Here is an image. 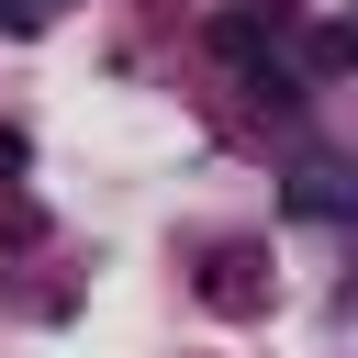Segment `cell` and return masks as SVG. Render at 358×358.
<instances>
[{
	"mask_svg": "<svg viewBox=\"0 0 358 358\" xmlns=\"http://www.w3.org/2000/svg\"><path fill=\"white\" fill-rule=\"evenodd\" d=\"M45 11H67V0H0V22H45Z\"/></svg>",
	"mask_w": 358,
	"mask_h": 358,
	"instance_id": "obj_1",
	"label": "cell"
}]
</instances>
